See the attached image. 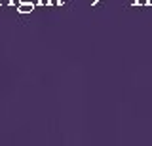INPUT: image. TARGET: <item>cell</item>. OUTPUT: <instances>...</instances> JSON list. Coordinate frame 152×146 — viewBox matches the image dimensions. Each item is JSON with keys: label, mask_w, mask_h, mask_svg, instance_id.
<instances>
[{"label": "cell", "mask_w": 152, "mask_h": 146, "mask_svg": "<svg viewBox=\"0 0 152 146\" xmlns=\"http://www.w3.org/2000/svg\"><path fill=\"white\" fill-rule=\"evenodd\" d=\"M145 4L146 6H152V0H145Z\"/></svg>", "instance_id": "4"}, {"label": "cell", "mask_w": 152, "mask_h": 146, "mask_svg": "<svg viewBox=\"0 0 152 146\" xmlns=\"http://www.w3.org/2000/svg\"><path fill=\"white\" fill-rule=\"evenodd\" d=\"M2 4H13V0H0V6Z\"/></svg>", "instance_id": "3"}, {"label": "cell", "mask_w": 152, "mask_h": 146, "mask_svg": "<svg viewBox=\"0 0 152 146\" xmlns=\"http://www.w3.org/2000/svg\"><path fill=\"white\" fill-rule=\"evenodd\" d=\"M21 2H31V0H21Z\"/></svg>", "instance_id": "5"}, {"label": "cell", "mask_w": 152, "mask_h": 146, "mask_svg": "<svg viewBox=\"0 0 152 146\" xmlns=\"http://www.w3.org/2000/svg\"><path fill=\"white\" fill-rule=\"evenodd\" d=\"M32 10H34V4H32V2H21L19 8H17L19 13H31Z\"/></svg>", "instance_id": "1"}, {"label": "cell", "mask_w": 152, "mask_h": 146, "mask_svg": "<svg viewBox=\"0 0 152 146\" xmlns=\"http://www.w3.org/2000/svg\"><path fill=\"white\" fill-rule=\"evenodd\" d=\"M38 4H40V6H51V0H38Z\"/></svg>", "instance_id": "2"}]
</instances>
